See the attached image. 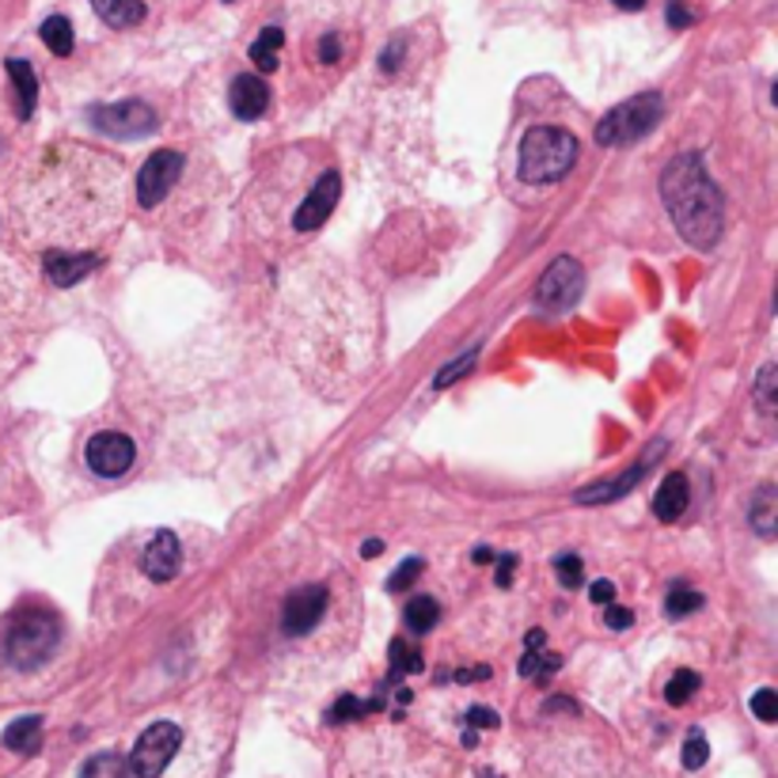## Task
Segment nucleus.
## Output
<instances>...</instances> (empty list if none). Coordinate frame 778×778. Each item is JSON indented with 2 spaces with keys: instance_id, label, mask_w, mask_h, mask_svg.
Masks as SVG:
<instances>
[{
  "instance_id": "obj_17",
  "label": "nucleus",
  "mask_w": 778,
  "mask_h": 778,
  "mask_svg": "<svg viewBox=\"0 0 778 778\" xmlns=\"http://www.w3.org/2000/svg\"><path fill=\"white\" fill-rule=\"evenodd\" d=\"M8 73L15 81V92H20V118H31L34 99H39V84H34V69L20 57H8Z\"/></svg>"
},
{
  "instance_id": "obj_46",
  "label": "nucleus",
  "mask_w": 778,
  "mask_h": 778,
  "mask_svg": "<svg viewBox=\"0 0 778 778\" xmlns=\"http://www.w3.org/2000/svg\"><path fill=\"white\" fill-rule=\"evenodd\" d=\"M491 558H494L491 547H479V550H475V563H491Z\"/></svg>"
},
{
  "instance_id": "obj_6",
  "label": "nucleus",
  "mask_w": 778,
  "mask_h": 778,
  "mask_svg": "<svg viewBox=\"0 0 778 778\" xmlns=\"http://www.w3.org/2000/svg\"><path fill=\"white\" fill-rule=\"evenodd\" d=\"M581 288H585V270L574 259H555L536 285V304L544 312H566L581 296Z\"/></svg>"
},
{
  "instance_id": "obj_42",
  "label": "nucleus",
  "mask_w": 778,
  "mask_h": 778,
  "mask_svg": "<svg viewBox=\"0 0 778 778\" xmlns=\"http://www.w3.org/2000/svg\"><path fill=\"white\" fill-rule=\"evenodd\" d=\"M513 566H517V558H513V555L497 558V585H509L513 581Z\"/></svg>"
},
{
  "instance_id": "obj_24",
  "label": "nucleus",
  "mask_w": 778,
  "mask_h": 778,
  "mask_svg": "<svg viewBox=\"0 0 778 778\" xmlns=\"http://www.w3.org/2000/svg\"><path fill=\"white\" fill-rule=\"evenodd\" d=\"M695 692H698V672L680 669L676 676L669 680V687H664V698H669L672 706H684Z\"/></svg>"
},
{
  "instance_id": "obj_28",
  "label": "nucleus",
  "mask_w": 778,
  "mask_h": 778,
  "mask_svg": "<svg viewBox=\"0 0 778 778\" xmlns=\"http://www.w3.org/2000/svg\"><path fill=\"white\" fill-rule=\"evenodd\" d=\"M711 759V745H706V737L703 733H687V740H684V767L687 771H698V767Z\"/></svg>"
},
{
  "instance_id": "obj_31",
  "label": "nucleus",
  "mask_w": 778,
  "mask_h": 778,
  "mask_svg": "<svg viewBox=\"0 0 778 778\" xmlns=\"http://www.w3.org/2000/svg\"><path fill=\"white\" fill-rule=\"evenodd\" d=\"M475 357H479V349H467V354H460L456 361L449 365V369H441L437 372V380H433V388H449L452 380H460L467 369H475Z\"/></svg>"
},
{
  "instance_id": "obj_21",
  "label": "nucleus",
  "mask_w": 778,
  "mask_h": 778,
  "mask_svg": "<svg viewBox=\"0 0 778 778\" xmlns=\"http://www.w3.org/2000/svg\"><path fill=\"white\" fill-rule=\"evenodd\" d=\"M42 42L50 46V54L69 57L73 54V23H69L65 15H50V20L42 23Z\"/></svg>"
},
{
  "instance_id": "obj_30",
  "label": "nucleus",
  "mask_w": 778,
  "mask_h": 778,
  "mask_svg": "<svg viewBox=\"0 0 778 778\" xmlns=\"http://www.w3.org/2000/svg\"><path fill=\"white\" fill-rule=\"evenodd\" d=\"M558 664H563V661H558L555 653H547V658H544V653H528V658L521 661V676L544 680V676H550V672H558Z\"/></svg>"
},
{
  "instance_id": "obj_35",
  "label": "nucleus",
  "mask_w": 778,
  "mask_h": 778,
  "mask_svg": "<svg viewBox=\"0 0 778 778\" xmlns=\"http://www.w3.org/2000/svg\"><path fill=\"white\" fill-rule=\"evenodd\" d=\"M418 574H422V563H418V558H407V563L388 577V592H403V589H410V581H414Z\"/></svg>"
},
{
  "instance_id": "obj_8",
  "label": "nucleus",
  "mask_w": 778,
  "mask_h": 778,
  "mask_svg": "<svg viewBox=\"0 0 778 778\" xmlns=\"http://www.w3.org/2000/svg\"><path fill=\"white\" fill-rule=\"evenodd\" d=\"M182 171V156L179 153H168V148H160V153H153L145 160L141 175H137V202L145 209L160 206L164 198L171 195L175 179H179Z\"/></svg>"
},
{
  "instance_id": "obj_1",
  "label": "nucleus",
  "mask_w": 778,
  "mask_h": 778,
  "mask_svg": "<svg viewBox=\"0 0 778 778\" xmlns=\"http://www.w3.org/2000/svg\"><path fill=\"white\" fill-rule=\"evenodd\" d=\"M661 198L672 224L692 248L711 251L722 235V195L698 156H676L661 175Z\"/></svg>"
},
{
  "instance_id": "obj_14",
  "label": "nucleus",
  "mask_w": 778,
  "mask_h": 778,
  "mask_svg": "<svg viewBox=\"0 0 778 778\" xmlns=\"http://www.w3.org/2000/svg\"><path fill=\"white\" fill-rule=\"evenodd\" d=\"M95 255H73V251H50L46 255V277L54 282L57 288H69V285H76L81 277L92 274V266H95Z\"/></svg>"
},
{
  "instance_id": "obj_41",
  "label": "nucleus",
  "mask_w": 778,
  "mask_h": 778,
  "mask_svg": "<svg viewBox=\"0 0 778 778\" xmlns=\"http://www.w3.org/2000/svg\"><path fill=\"white\" fill-rule=\"evenodd\" d=\"M669 23H672V28H687V23H692V12H687L680 0H672V4H669Z\"/></svg>"
},
{
  "instance_id": "obj_15",
  "label": "nucleus",
  "mask_w": 778,
  "mask_h": 778,
  "mask_svg": "<svg viewBox=\"0 0 778 778\" xmlns=\"http://www.w3.org/2000/svg\"><path fill=\"white\" fill-rule=\"evenodd\" d=\"M684 509H687V479L684 475H669L661 483L658 497H653V513H658V521L672 524Z\"/></svg>"
},
{
  "instance_id": "obj_33",
  "label": "nucleus",
  "mask_w": 778,
  "mask_h": 778,
  "mask_svg": "<svg viewBox=\"0 0 778 778\" xmlns=\"http://www.w3.org/2000/svg\"><path fill=\"white\" fill-rule=\"evenodd\" d=\"M365 711H376V703H357L354 695H343L335 703V711L327 714V722H349V718H357V714H365Z\"/></svg>"
},
{
  "instance_id": "obj_40",
  "label": "nucleus",
  "mask_w": 778,
  "mask_h": 778,
  "mask_svg": "<svg viewBox=\"0 0 778 778\" xmlns=\"http://www.w3.org/2000/svg\"><path fill=\"white\" fill-rule=\"evenodd\" d=\"M589 597L597 600V604H611V600H616V585H611V581H597L589 589Z\"/></svg>"
},
{
  "instance_id": "obj_36",
  "label": "nucleus",
  "mask_w": 778,
  "mask_h": 778,
  "mask_svg": "<svg viewBox=\"0 0 778 778\" xmlns=\"http://www.w3.org/2000/svg\"><path fill=\"white\" fill-rule=\"evenodd\" d=\"M604 623H608V631H627V627L634 623V616L627 608H619V604H604Z\"/></svg>"
},
{
  "instance_id": "obj_19",
  "label": "nucleus",
  "mask_w": 778,
  "mask_h": 778,
  "mask_svg": "<svg viewBox=\"0 0 778 778\" xmlns=\"http://www.w3.org/2000/svg\"><path fill=\"white\" fill-rule=\"evenodd\" d=\"M282 42H285L282 28H266L255 42H251V61H255L262 73H274L277 69V50H282Z\"/></svg>"
},
{
  "instance_id": "obj_18",
  "label": "nucleus",
  "mask_w": 778,
  "mask_h": 778,
  "mask_svg": "<svg viewBox=\"0 0 778 778\" xmlns=\"http://www.w3.org/2000/svg\"><path fill=\"white\" fill-rule=\"evenodd\" d=\"M39 740H42V718H20V722H12L4 729V748H12V751H34L39 748Z\"/></svg>"
},
{
  "instance_id": "obj_43",
  "label": "nucleus",
  "mask_w": 778,
  "mask_h": 778,
  "mask_svg": "<svg viewBox=\"0 0 778 778\" xmlns=\"http://www.w3.org/2000/svg\"><path fill=\"white\" fill-rule=\"evenodd\" d=\"M616 8H623V12H638V8H645V0H611Z\"/></svg>"
},
{
  "instance_id": "obj_25",
  "label": "nucleus",
  "mask_w": 778,
  "mask_h": 778,
  "mask_svg": "<svg viewBox=\"0 0 778 778\" xmlns=\"http://www.w3.org/2000/svg\"><path fill=\"white\" fill-rule=\"evenodd\" d=\"M698 608H703V597H698L695 589H672L669 600H664V611H669L672 619H684Z\"/></svg>"
},
{
  "instance_id": "obj_44",
  "label": "nucleus",
  "mask_w": 778,
  "mask_h": 778,
  "mask_svg": "<svg viewBox=\"0 0 778 778\" xmlns=\"http://www.w3.org/2000/svg\"><path fill=\"white\" fill-rule=\"evenodd\" d=\"M380 550H383L380 539H369V544L361 547V555H365V558H376V555H380Z\"/></svg>"
},
{
  "instance_id": "obj_16",
  "label": "nucleus",
  "mask_w": 778,
  "mask_h": 778,
  "mask_svg": "<svg viewBox=\"0 0 778 778\" xmlns=\"http://www.w3.org/2000/svg\"><path fill=\"white\" fill-rule=\"evenodd\" d=\"M95 15L111 28H137L145 20V4L141 0H92Z\"/></svg>"
},
{
  "instance_id": "obj_20",
  "label": "nucleus",
  "mask_w": 778,
  "mask_h": 778,
  "mask_svg": "<svg viewBox=\"0 0 778 778\" xmlns=\"http://www.w3.org/2000/svg\"><path fill=\"white\" fill-rule=\"evenodd\" d=\"M638 475H642V467L627 471V475H619L616 483H600V486H585V491H577V502L581 505H592V502H611V497L627 494L631 486L638 483Z\"/></svg>"
},
{
  "instance_id": "obj_38",
  "label": "nucleus",
  "mask_w": 778,
  "mask_h": 778,
  "mask_svg": "<svg viewBox=\"0 0 778 778\" xmlns=\"http://www.w3.org/2000/svg\"><path fill=\"white\" fill-rule=\"evenodd\" d=\"M338 57H343V42H338V34H327V39L319 42V61H327V65H335Z\"/></svg>"
},
{
  "instance_id": "obj_7",
  "label": "nucleus",
  "mask_w": 778,
  "mask_h": 778,
  "mask_svg": "<svg viewBox=\"0 0 778 778\" xmlns=\"http://www.w3.org/2000/svg\"><path fill=\"white\" fill-rule=\"evenodd\" d=\"M84 456H87V467H92L95 475L118 479V475H126V471L134 467L137 449H134V441H129L126 433H95L92 441H87Z\"/></svg>"
},
{
  "instance_id": "obj_22",
  "label": "nucleus",
  "mask_w": 778,
  "mask_h": 778,
  "mask_svg": "<svg viewBox=\"0 0 778 778\" xmlns=\"http://www.w3.org/2000/svg\"><path fill=\"white\" fill-rule=\"evenodd\" d=\"M437 619H441V608H437L433 597H414V600L407 604V627H410L414 634L433 631Z\"/></svg>"
},
{
  "instance_id": "obj_10",
  "label": "nucleus",
  "mask_w": 778,
  "mask_h": 778,
  "mask_svg": "<svg viewBox=\"0 0 778 778\" xmlns=\"http://www.w3.org/2000/svg\"><path fill=\"white\" fill-rule=\"evenodd\" d=\"M338 195H343V179H338L335 171H327V175H323V179L316 182V187H312V195L304 198L301 206H296V213H293V229H301V232L319 229V224L327 221L330 213H335Z\"/></svg>"
},
{
  "instance_id": "obj_39",
  "label": "nucleus",
  "mask_w": 778,
  "mask_h": 778,
  "mask_svg": "<svg viewBox=\"0 0 778 778\" xmlns=\"http://www.w3.org/2000/svg\"><path fill=\"white\" fill-rule=\"evenodd\" d=\"M467 722L479 725V729H494V725H497V714L486 711V706H475V711H467Z\"/></svg>"
},
{
  "instance_id": "obj_23",
  "label": "nucleus",
  "mask_w": 778,
  "mask_h": 778,
  "mask_svg": "<svg viewBox=\"0 0 778 778\" xmlns=\"http://www.w3.org/2000/svg\"><path fill=\"white\" fill-rule=\"evenodd\" d=\"M81 778H129V764L115 751H99L84 764Z\"/></svg>"
},
{
  "instance_id": "obj_4",
  "label": "nucleus",
  "mask_w": 778,
  "mask_h": 778,
  "mask_svg": "<svg viewBox=\"0 0 778 778\" xmlns=\"http://www.w3.org/2000/svg\"><path fill=\"white\" fill-rule=\"evenodd\" d=\"M57 650V623L42 611H28L15 619V627L4 638V653L15 669H39Z\"/></svg>"
},
{
  "instance_id": "obj_45",
  "label": "nucleus",
  "mask_w": 778,
  "mask_h": 778,
  "mask_svg": "<svg viewBox=\"0 0 778 778\" xmlns=\"http://www.w3.org/2000/svg\"><path fill=\"white\" fill-rule=\"evenodd\" d=\"M547 642V634L544 631H528V650H539V645Z\"/></svg>"
},
{
  "instance_id": "obj_11",
  "label": "nucleus",
  "mask_w": 778,
  "mask_h": 778,
  "mask_svg": "<svg viewBox=\"0 0 778 778\" xmlns=\"http://www.w3.org/2000/svg\"><path fill=\"white\" fill-rule=\"evenodd\" d=\"M323 611H327V589L323 585H308V589H296L288 597L282 623L288 634H308L323 619Z\"/></svg>"
},
{
  "instance_id": "obj_2",
  "label": "nucleus",
  "mask_w": 778,
  "mask_h": 778,
  "mask_svg": "<svg viewBox=\"0 0 778 778\" xmlns=\"http://www.w3.org/2000/svg\"><path fill=\"white\" fill-rule=\"evenodd\" d=\"M577 160L574 134L558 126H536L521 141V175L528 182H558L566 179Z\"/></svg>"
},
{
  "instance_id": "obj_12",
  "label": "nucleus",
  "mask_w": 778,
  "mask_h": 778,
  "mask_svg": "<svg viewBox=\"0 0 778 778\" xmlns=\"http://www.w3.org/2000/svg\"><path fill=\"white\" fill-rule=\"evenodd\" d=\"M179 566H182L179 539H175L171 532H156L141 555V570L153 577V581H171V577L179 574Z\"/></svg>"
},
{
  "instance_id": "obj_13",
  "label": "nucleus",
  "mask_w": 778,
  "mask_h": 778,
  "mask_svg": "<svg viewBox=\"0 0 778 778\" xmlns=\"http://www.w3.org/2000/svg\"><path fill=\"white\" fill-rule=\"evenodd\" d=\"M229 103H232V115L243 118V122H255L266 115V103H270V92L259 76H235L232 81V92H229Z\"/></svg>"
},
{
  "instance_id": "obj_27",
  "label": "nucleus",
  "mask_w": 778,
  "mask_h": 778,
  "mask_svg": "<svg viewBox=\"0 0 778 778\" xmlns=\"http://www.w3.org/2000/svg\"><path fill=\"white\" fill-rule=\"evenodd\" d=\"M751 524H756V532H759L764 539L775 536V494H771V491L759 494L756 509H751Z\"/></svg>"
},
{
  "instance_id": "obj_3",
  "label": "nucleus",
  "mask_w": 778,
  "mask_h": 778,
  "mask_svg": "<svg viewBox=\"0 0 778 778\" xmlns=\"http://www.w3.org/2000/svg\"><path fill=\"white\" fill-rule=\"evenodd\" d=\"M661 111H664V103H661L658 92L634 95V99L619 103V107L611 111V115L600 118L597 141H600V145H631V141L645 137L653 126H658V122H661Z\"/></svg>"
},
{
  "instance_id": "obj_34",
  "label": "nucleus",
  "mask_w": 778,
  "mask_h": 778,
  "mask_svg": "<svg viewBox=\"0 0 778 778\" xmlns=\"http://www.w3.org/2000/svg\"><path fill=\"white\" fill-rule=\"evenodd\" d=\"M751 714H756L759 722H775L778 718V698L771 687H764V692L751 695Z\"/></svg>"
},
{
  "instance_id": "obj_37",
  "label": "nucleus",
  "mask_w": 778,
  "mask_h": 778,
  "mask_svg": "<svg viewBox=\"0 0 778 778\" xmlns=\"http://www.w3.org/2000/svg\"><path fill=\"white\" fill-rule=\"evenodd\" d=\"M403 46H407V42H403V39H396L388 50H383V57H380V69H383V73H396L399 61H403Z\"/></svg>"
},
{
  "instance_id": "obj_29",
  "label": "nucleus",
  "mask_w": 778,
  "mask_h": 778,
  "mask_svg": "<svg viewBox=\"0 0 778 778\" xmlns=\"http://www.w3.org/2000/svg\"><path fill=\"white\" fill-rule=\"evenodd\" d=\"M555 570H558V581H563L566 589H577V585L585 581V566H581V558L577 555H558Z\"/></svg>"
},
{
  "instance_id": "obj_32",
  "label": "nucleus",
  "mask_w": 778,
  "mask_h": 778,
  "mask_svg": "<svg viewBox=\"0 0 778 778\" xmlns=\"http://www.w3.org/2000/svg\"><path fill=\"white\" fill-rule=\"evenodd\" d=\"M775 376H778V369L775 365H767V369L759 372V383H756V403L764 414H775Z\"/></svg>"
},
{
  "instance_id": "obj_9",
  "label": "nucleus",
  "mask_w": 778,
  "mask_h": 778,
  "mask_svg": "<svg viewBox=\"0 0 778 778\" xmlns=\"http://www.w3.org/2000/svg\"><path fill=\"white\" fill-rule=\"evenodd\" d=\"M92 122H95V129L107 137H141L156 129L153 107H145V103H137V99L115 103V107H95Z\"/></svg>"
},
{
  "instance_id": "obj_5",
  "label": "nucleus",
  "mask_w": 778,
  "mask_h": 778,
  "mask_svg": "<svg viewBox=\"0 0 778 778\" xmlns=\"http://www.w3.org/2000/svg\"><path fill=\"white\" fill-rule=\"evenodd\" d=\"M179 745H182L179 725H171V722L148 725V729L141 733V740L134 745V751H129V775L160 778L164 767L171 764V756L179 751Z\"/></svg>"
},
{
  "instance_id": "obj_26",
  "label": "nucleus",
  "mask_w": 778,
  "mask_h": 778,
  "mask_svg": "<svg viewBox=\"0 0 778 778\" xmlns=\"http://www.w3.org/2000/svg\"><path fill=\"white\" fill-rule=\"evenodd\" d=\"M403 672H422V658L418 650H410L403 638L391 642V676H403Z\"/></svg>"
}]
</instances>
